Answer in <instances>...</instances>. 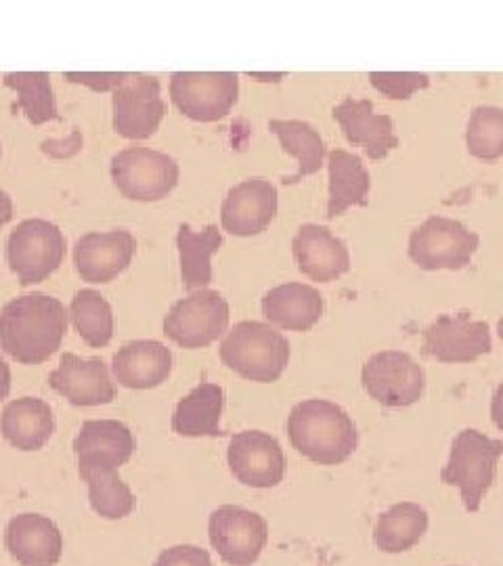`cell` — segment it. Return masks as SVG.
<instances>
[{
  "mask_svg": "<svg viewBox=\"0 0 503 566\" xmlns=\"http://www.w3.org/2000/svg\"><path fill=\"white\" fill-rule=\"evenodd\" d=\"M67 311L60 298L34 292L11 298L0 315L2 350L21 365H41L60 350Z\"/></svg>",
  "mask_w": 503,
  "mask_h": 566,
  "instance_id": "obj_1",
  "label": "cell"
},
{
  "mask_svg": "<svg viewBox=\"0 0 503 566\" xmlns=\"http://www.w3.org/2000/svg\"><path fill=\"white\" fill-rule=\"evenodd\" d=\"M287 437L301 455L319 465L343 464L359 443L353 418L340 405L323 399L294 405L287 416Z\"/></svg>",
  "mask_w": 503,
  "mask_h": 566,
  "instance_id": "obj_2",
  "label": "cell"
},
{
  "mask_svg": "<svg viewBox=\"0 0 503 566\" xmlns=\"http://www.w3.org/2000/svg\"><path fill=\"white\" fill-rule=\"evenodd\" d=\"M222 364L245 380L277 382L290 364V343L264 322H240L221 344Z\"/></svg>",
  "mask_w": 503,
  "mask_h": 566,
  "instance_id": "obj_3",
  "label": "cell"
},
{
  "mask_svg": "<svg viewBox=\"0 0 503 566\" xmlns=\"http://www.w3.org/2000/svg\"><path fill=\"white\" fill-rule=\"evenodd\" d=\"M502 455L503 441L491 439L481 430L465 428L453 439L449 462L441 470V481L462 491L468 512L481 510L484 493L495 483Z\"/></svg>",
  "mask_w": 503,
  "mask_h": 566,
  "instance_id": "obj_4",
  "label": "cell"
},
{
  "mask_svg": "<svg viewBox=\"0 0 503 566\" xmlns=\"http://www.w3.org/2000/svg\"><path fill=\"white\" fill-rule=\"evenodd\" d=\"M179 163L142 145H133L112 158V179L124 198L135 202H160L177 185Z\"/></svg>",
  "mask_w": 503,
  "mask_h": 566,
  "instance_id": "obj_5",
  "label": "cell"
},
{
  "mask_svg": "<svg viewBox=\"0 0 503 566\" xmlns=\"http://www.w3.org/2000/svg\"><path fill=\"white\" fill-rule=\"evenodd\" d=\"M481 238L447 217H428L409 235V259L423 271H460L479 250Z\"/></svg>",
  "mask_w": 503,
  "mask_h": 566,
  "instance_id": "obj_6",
  "label": "cell"
},
{
  "mask_svg": "<svg viewBox=\"0 0 503 566\" xmlns=\"http://www.w3.org/2000/svg\"><path fill=\"white\" fill-rule=\"evenodd\" d=\"M63 256L65 238L60 227L51 221L25 219L7 238V263L23 287L53 275Z\"/></svg>",
  "mask_w": 503,
  "mask_h": 566,
  "instance_id": "obj_7",
  "label": "cell"
},
{
  "mask_svg": "<svg viewBox=\"0 0 503 566\" xmlns=\"http://www.w3.org/2000/svg\"><path fill=\"white\" fill-rule=\"evenodd\" d=\"M170 97L191 120H222L238 103L240 76L235 72H175Z\"/></svg>",
  "mask_w": 503,
  "mask_h": 566,
  "instance_id": "obj_8",
  "label": "cell"
},
{
  "mask_svg": "<svg viewBox=\"0 0 503 566\" xmlns=\"http://www.w3.org/2000/svg\"><path fill=\"white\" fill-rule=\"evenodd\" d=\"M229 325V303L214 290H198L172 304L164 317V336L182 348H203L219 340Z\"/></svg>",
  "mask_w": 503,
  "mask_h": 566,
  "instance_id": "obj_9",
  "label": "cell"
},
{
  "mask_svg": "<svg viewBox=\"0 0 503 566\" xmlns=\"http://www.w3.org/2000/svg\"><path fill=\"white\" fill-rule=\"evenodd\" d=\"M365 392L384 407H409L422 399L426 376L409 353L383 350L363 365Z\"/></svg>",
  "mask_w": 503,
  "mask_h": 566,
  "instance_id": "obj_10",
  "label": "cell"
},
{
  "mask_svg": "<svg viewBox=\"0 0 503 566\" xmlns=\"http://www.w3.org/2000/svg\"><path fill=\"white\" fill-rule=\"evenodd\" d=\"M210 544L222 563L252 566L269 542V526L261 514L240 506H221L208 521Z\"/></svg>",
  "mask_w": 503,
  "mask_h": 566,
  "instance_id": "obj_11",
  "label": "cell"
},
{
  "mask_svg": "<svg viewBox=\"0 0 503 566\" xmlns=\"http://www.w3.org/2000/svg\"><path fill=\"white\" fill-rule=\"evenodd\" d=\"M493 348L486 322L468 313L441 315L422 334V353L441 364H472Z\"/></svg>",
  "mask_w": 503,
  "mask_h": 566,
  "instance_id": "obj_12",
  "label": "cell"
},
{
  "mask_svg": "<svg viewBox=\"0 0 503 566\" xmlns=\"http://www.w3.org/2000/svg\"><path fill=\"white\" fill-rule=\"evenodd\" d=\"M233 476L252 489H273L285 476V453L275 437L262 430H243L231 437L227 451Z\"/></svg>",
  "mask_w": 503,
  "mask_h": 566,
  "instance_id": "obj_13",
  "label": "cell"
},
{
  "mask_svg": "<svg viewBox=\"0 0 503 566\" xmlns=\"http://www.w3.org/2000/svg\"><path fill=\"white\" fill-rule=\"evenodd\" d=\"M114 130L130 142L149 139L166 114L160 81L156 76L135 74L114 91Z\"/></svg>",
  "mask_w": 503,
  "mask_h": 566,
  "instance_id": "obj_14",
  "label": "cell"
},
{
  "mask_svg": "<svg viewBox=\"0 0 503 566\" xmlns=\"http://www.w3.org/2000/svg\"><path fill=\"white\" fill-rule=\"evenodd\" d=\"M280 206L275 185L266 179H245L229 189L221 208L224 231L238 238H252L273 223Z\"/></svg>",
  "mask_w": 503,
  "mask_h": 566,
  "instance_id": "obj_15",
  "label": "cell"
},
{
  "mask_svg": "<svg viewBox=\"0 0 503 566\" xmlns=\"http://www.w3.org/2000/svg\"><path fill=\"white\" fill-rule=\"evenodd\" d=\"M135 252V235L126 229L91 231L74 245V264L84 282L109 283L128 269Z\"/></svg>",
  "mask_w": 503,
  "mask_h": 566,
  "instance_id": "obj_16",
  "label": "cell"
},
{
  "mask_svg": "<svg viewBox=\"0 0 503 566\" xmlns=\"http://www.w3.org/2000/svg\"><path fill=\"white\" fill-rule=\"evenodd\" d=\"M49 386L76 407L107 405L116 399L109 369L97 357L82 359L74 353H65L60 367L51 371Z\"/></svg>",
  "mask_w": 503,
  "mask_h": 566,
  "instance_id": "obj_17",
  "label": "cell"
},
{
  "mask_svg": "<svg viewBox=\"0 0 503 566\" xmlns=\"http://www.w3.org/2000/svg\"><path fill=\"white\" fill-rule=\"evenodd\" d=\"M137 449L135 434L120 420H88L74 441L81 470H118Z\"/></svg>",
  "mask_w": 503,
  "mask_h": 566,
  "instance_id": "obj_18",
  "label": "cell"
},
{
  "mask_svg": "<svg viewBox=\"0 0 503 566\" xmlns=\"http://www.w3.org/2000/svg\"><path fill=\"white\" fill-rule=\"evenodd\" d=\"M332 116L340 124L346 142L361 145L371 160H384L399 147L395 122L386 114H376L369 99L346 97L334 107Z\"/></svg>",
  "mask_w": 503,
  "mask_h": 566,
  "instance_id": "obj_19",
  "label": "cell"
},
{
  "mask_svg": "<svg viewBox=\"0 0 503 566\" xmlns=\"http://www.w3.org/2000/svg\"><path fill=\"white\" fill-rule=\"evenodd\" d=\"M292 250L298 269L313 282L338 280L350 269L346 243L323 224H302L294 235Z\"/></svg>",
  "mask_w": 503,
  "mask_h": 566,
  "instance_id": "obj_20",
  "label": "cell"
},
{
  "mask_svg": "<svg viewBox=\"0 0 503 566\" xmlns=\"http://www.w3.org/2000/svg\"><path fill=\"white\" fill-rule=\"evenodd\" d=\"M4 544L21 566H55L63 554L60 526L41 514H20L11 518Z\"/></svg>",
  "mask_w": 503,
  "mask_h": 566,
  "instance_id": "obj_21",
  "label": "cell"
},
{
  "mask_svg": "<svg viewBox=\"0 0 503 566\" xmlns=\"http://www.w3.org/2000/svg\"><path fill=\"white\" fill-rule=\"evenodd\" d=\"M175 365L172 350L158 340H133L114 355V376L124 388L147 390L168 380Z\"/></svg>",
  "mask_w": 503,
  "mask_h": 566,
  "instance_id": "obj_22",
  "label": "cell"
},
{
  "mask_svg": "<svg viewBox=\"0 0 503 566\" xmlns=\"http://www.w3.org/2000/svg\"><path fill=\"white\" fill-rule=\"evenodd\" d=\"M323 296L308 283L275 285L262 296V315L290 332H308L323 317Z\"/></svg>",
  "mask_w": 503,
  "mask_h": 566,
  "instance_id": "obj_23",
  "label": "cell"
},
{
  "mask_svg": "<svg viewBox=\"0 0 503 566\" xmlns=\"http://www.w3.org/2000/svg\"><path fill=\"white\" fill-rule=\"evenodd\" d=\"M55 432L51 405L36 397H21L4 405L2 434L20 451H39Z\"/></svg>",
  "mask_w": 503,
  "mask_h": 566,
  "instance_id": "obj_24",
  "label": "cell"
},
{
  "mask_svg": "<svg viewBox=\"0 0 503 566\" xmlns=\"http://www.w3.org/2000/svg\"><path fill=\"white\" fill-rule=\"evenodd\" d=\"M329 172V196H327V219H336L353 206H367V193L371 177L357 154L346 149H334L327 154Z\"/></svg>",
  "mask_w": 503,
  "mask_h": 566,
  "instance_id": "obj_25",
  "label": "cell"
},
{
  "mask_svg": "<svg viewBox=\"0 0 503 566\" xmlns=\"http://www.w3.org/2000/svg\"><path fill=\"white\" fill-rule=\"evenodd\" d=\"M224 390L212 382H201L175 407L172 430L187 439L221 437Z\"/></svg>",
  "mask_w": 503,
  "mask_h": 566,
  "instance_id": "obj_26",
  "label": "cell"
},
{
  "mask_svg": "<svg viewBox=\"0 0 503 566\" xmlns=\"http://www.w3.org/2000/svg\"><path fill=\"white\" fill-rule=\"evenodd\" d=\"M222 245V233L217 224H208L201 231H193L189 224H181L177 231V248L181 256V277L185 290H206L212 282L210 259Z\"/></svg>",
  "mask_w": 503,
  "mask_h": 566,
  "instance_id": "obj_27",
  "label": "cell"
},
{
  "mask_svg": "<svg viewBox=\"0 0 503 566\" xmlns=\"http://www.w3.org/2000/svg\"><path fill=\"white\" fill-rule=\"evenodd\" d=\"M269 128L280 137L283 151L298 160V170L290 177H283V185L301 182L304 177H311L322 170L325 160V143L315 126L304 120H269Z\"/></svg>",
  "mask_w": 503,
  "mask_h": 566,
  "instance_id": "obj_28",
  "label": "cell"
},
{
  "mask_svg": "<svg viewBox=\"0 0 503 566\" xmlns=\"http://www.w3.org/2000/svg\"><path fill=\"white\" fill-rule=\"evenodd\" d=\"M428 531V512L418 504L402 502L380 514L374 526V542L380 552L401 554L420 544Z\"/></svg>",
  "mask_w": 503,
  "mask_h": 566,
  "instance_id": "obj_29",
  "label": "cell"
},
{
  "mask_svg": "<svg viewBox=\"0 0 503 566\" xmlns=\"http://www.w3.org/2000/svg\"><path fill=\"white\" fill-rule=\"evenodd\" d=\"M4 86L18 93V109L34 126L44 122L61 120L55 93L46 72H11L4 74Z\"/></svg>",
  "mask_w": 503,
  "mask_h": 566,
  "instance_id": "obj_30",
  "label": "cell"
},
{
  "mask_svg": "<svg viewBox=\"0 0 503 566\" xmlns=\"http://www.w3.org/2000/svg\"><path fill=\"white\" fill-rule=\"evenodd\" d=\"M70 319L82 340L103 348L114 338V311L97 290H81L70 304Z\"/></svg>",
  "mask_w": 503,
  "mask_h": 566,
  "instance_id": "obj_31",
  "label": "cell"
},
{
  "mask_svg": "<svg viewBox=\"0 0 503 566\" xmlns=\"http://www.w3.org/2000/svg\"><path fill=\"white\" fill-rule=\"evenodd\" d=\"M82 481L88 483L91 507L107 521H120L133 514L137 500L118 474V470H81Z\"/></svg>",
  "mask_w": 503,
  "mask_h": 566,
  "instance_id": "obj_32",
  "label": "cell"
},
{
  "mask_svg": "<svg viewBox=\"0 0 503 566\" xmlns=\"http://www.w3.org/2000/svg\"><path fill=\"white\" fill-rule=\"evenodd\" d=\"M468 151L479 160H497L503 156V109L481 105L472 112L465 128Z\"/></svg>",
  "mask_w": 503,
  "mask_h": 566,
  "instance_id": "obj_33",
  "label": "cell"
},
{
  "mask_svg": "<svg viewBox=\"0 0 503 566\" xmlns=\"http://www.w3.org/2000/svg\"><path fill=\"white\" fill-rule=\"evenodd\" d=\"M376 91L395 102L411 99L418 91L430 86V76L420 72H369Z\"/></svg>",
  "mask_w": 503,
  "mask_h": 566,
  "instance_id": "obj_34",
  "label": "cell"
},
{
  "mask_svg": "<svg viewBox=\"0 0 503 566\" xmlns=\"http://www.w3.org/2000/svg\"><path fill=\"white\" fill-rule=\"evenodd\" d=\"M135 74L130 72H63V78L74 84H84L97 93L118 91L122 84L130 81Z\"/></svg>",
  "mask_w": 503,
  "mask_h": 566,
  "instance_id": "obj_35",
  "label": "cell"
},
{
  "mask_svg": "<svg viewBox=\"0 0 503 566\" xmlns=\"http://www.w3.org/2000/svg\"><path fill=\"white\" fill-rule=\"evenodd\" d=\"M154 566H212V560L201 547L175 546L164 549Z\"/></svg>",
  "mask_w": 503,
  "mask_h": 566,
  "instance_id": "obj_36",
  "label": "cell"
},
{
  "mask_svg": "<svg viewBox=\"0 0 503 566\" xmlns=\"http://www.w3.org/2000/svg\"><path fill=\"white\" fill-rule=\"evenodd\" d=\"M491 420L503 432V382L495 388L491 399Z\"/></svg>",
  "mask_w": 503,
  "mask_h": 566,
  "instance_id": "obj_37",
  "label": "cell"
},
{
  "mask_svg": "<svg viewBox=\"0 0 503 566\" xmlns=\"http://www.w3.org/2000/svg\"><path fill=\"white\" fill-rule=\"evenodd\" d=\"M497 332H500V338L503 340V317L500 319V324H497Z\"/></svg>",
  "mask_w": 503,
  "mask_h": 566,
  "instance_id": "obj_38",
  "label": "cell"
}]
</instances>
